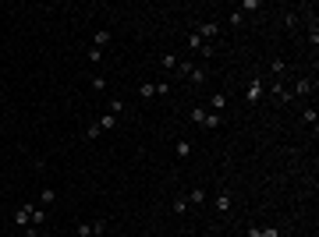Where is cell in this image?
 Returning <instances> with one entry per match:
<instances>
[{
    "mask_svg": "<svg viewBox=\"0 0 319 237\" xmlns=\"http://www.w3.org/2000/svg\"><path fill=\"white\" fill-rule=\"evenodd\" d=\"M99 131H103L99 124H89V128H85V142H92V138H99Z\"/></svg>",
    "mask_w": 319,
    "mask_h": 237,
    "instance_id": "cell-18",
    "label": "cell"
},
{
    "mask_svg": "<svg viewBox=\"0 0 319 237\" xmlns=\"http://www.w3.org/2000/svg\"><path fill=\"white\" fill-rule=\"evenodd\" d=\"M78 237H96V227L92 223H78Z\"/></svg>",
    "mask_w": 319,
    "mask_h": 237,
    "instance_id": "cell-20",
    "label": "cell"
},
{
    "mask_svg": "<svg viewBox=\"0 0 319 237\" xmlns=\"http://www.w3.org/2000/svg\"><path fill=\"white\" fill-rule=\"evenodd\" d=\"M14 223H18V227H29V223H32V205H21V209L14 213Z\"/></svg>",
    "mask_w": 319,
    "mask_h": 237,
    "instance_id": "cell-7",
    "label": "cell"
},
{
    "mask_svg": "<svg viewBox=\"0 0 319 237\" xmlns=\"http://www.w3.org/2000/svg\"><path fill=\"white\" fill-rule=\"evenodd\" d=\"M213 209H217V213H227V209H231V191H227V188H220V191H217Z\"/></svg>",
    "mask_w": 319,
    "mask_h": 237,
    "instance_id": "cell-5",
    "label": "cell"
},
{
    "mask_svg": "<svg viewBox=\"0 0 319 237\" xmlns=\"http://www.w3.org/2000/svg\"><path fill=\"white\" fill-rule=\"evenodd\" d=\"M252 237H280L273 227H266V230H252Z\"/></svg>",
    "mask_w": 319,
    "mask_h": 237,
    "instance_id": "cell-25",
    "label": "cell"
},
{
    "mask_svg": "<svg viewBox=\"0 0 319 237\" xmlns=\"http://www.w3.org/2000/svg\"><path fill=\"white\" fill-rule=\"evenodd\" d=\"M174 156H177V159H188V156H192V142H188V138H177V145H174Z\"/></svg>",
    "mask_w": 319,
    "mask_h": 237,
    "instance_id": "cell-8",
    "label": "cell"
},
{
    "mask_svg": "<svg viewBox=\"0 0 319 237\" xmlns=\"http://www.w3.org/2000/svg\"><path fill=\"white\" fill-rule=\"evenodd\" d=\"M107 43H110V28H99V32L92 36V46H96V50H103Z\"/></svg>",
    "mask_w": 319,
    "mask_h": 237,
    "instance_id": "cell-11",
    "label": "cell"
},
{
    "mask_svg": "<svg viewBox=\"0 0 319 237\" xmlns=\"http://www.w3.org/2000/svg\"><path fill=\"white\" fill-rule=\"evenodd\" d=\"M121 110H124V103H121V99H110V110H107V113H114V117H117Z\"/></svg>",
    "mask_w": 319,
    "mask_h": 237,
    "instance_id": "cell-24",
    "label": "cell"
},
{
    "mask_svg": "<svg viewBox=\"0 0 319 237\" xmlns=\"http://www.w3.org/2000/svg\"><path fill=\"white\" fill-rule=\"evenodd\" d=\"M139 96H142V99H149V96H156V85H142V88H139Z\"/></svg>",
    "mask_w": 319,
    "mask_h": 237,
    "instance_id": "cell-23",
    "label": "cell"
},
{
    "mask_svg": "<svg viewBox=\"0 0 319 237\" xmlns=\"http://www.w3.org/2000/svg\"><path fill=\"white\" fill-rule=\"evenodd\" d=\"M89 61H92V64H99V61H103V50H96V46H89Z\"/></svg>",
    "mask_w": 319,
    "mask_h": 237,
    "instance_id": "cell-22",
    "label": "cell"
},
{
    "mask_svg": "<svg viewBox=\"0 0 319 237\" xmlns=\"http://www.w3.org/2000/svg\"><path fill=\"white\" fill-rule=\"evenodd\" d=\"M181 78H188V81H195V85H202L206 81V71L199 68V64H192V61H177V68H174Z\"/></svg>",
    "mask_w": 319,
    "mask_h": 237,
    "instance_id": "cell-2",
    "label": "cell"
},
{
    "mask_svg": "<svg viewBox=\"0 0 319 237\" xmlns=\"http://www.w3.org/2000/svg\"><path fill=\"white\" fill-rule=\"evenodd\" d=\"M188 209H192V205H188V198H184V195H181V198H174V213H177V216H184Z\"/></svg>",
    "mask_w": 319,
    "mask_h": 237,
    "instance_id": "cell-15",
    "label": "cell"
},
{
    "mask_svg": "<svg viewBox=\"0 0 319 237\" xmlns=\"http://www.w3.org/2000/svg\"><path fill=\"white\" fill-rule=\"evenodd\" d=\"M195 36H199L202 43H209V39H217V36H220V21H202V25L195 28Z\"/></svg>",
    "mask_w": 319,
    "mask_h": 237,
    "instance_id": "cell-3",
    "label": "cell"
},
{
    "mask_svg": "<svg viewBox=\"0 0 319 237\" xmlns=\"http://www.w3.org/2000/svg\"><path fill=\"white\" fill-rule=\"evenodd\" d=\"M192 121L199 124V128H206V131H217L224 121H220V113H213V110H206V106H192Z\"/></svg>",
    "mask_w": 319,
    "mask_h": 237,
    "instance_id": "cell-1",
    "label": "cell"
},
{
    "mask_svg": "<svg viewBox=\"0 0 319 237\" xmlns=\"http://www.w3.org/2000/svg\"><path fill=\"white\" fill-rule=\"evenodd\" d=\"M270 71H273V75H284V61H280V57H277V61H273V64H270Z\"/></svg>",
    "mask_w": 319,
    "mask_h": 237,
    "instance_id": "cell-26",
    "label": "cell"
},
{
    "mask_svg": "<svg viewBox=\"0 0 319 237\" xmlns=\"http://www.w3.org/2000/svg\"><path fill=\"white\" fill-rule=\"evenodd\" d=\"M96 124H99L103 131H110V128H117V117H114V113H103V117H99Z\"/></svg>",
    "mask_w": 319,
    "mask_h": 237,
    "instance_id": "cell-14",
    "label": "cell"
},
{
    "mask_svg": "<svg viewBox=\"0 0 319 237\" xmlns=\"http://www.w3.org/2000/svg\"><path fill=\"white\" fill-rule=\"evenodd\" d=\"M312 88H316V78H298V81H295V92H291V96H309Z\"/></svg>",
    "mask_w": 319,
    "mask_h": 237,
    "instance_id": "cell-6",
    "label": "cell"
},
{
    "mask_svg": "<svg viewBox=\"0 0 319 237\" xmlns=\"http://www.w3.org/2000/svg\"><path fill=\"white\" fill-rule=\"evenodd\" d=\"M262 96H266V85H262V78H252V81H248V88H245V99H248V103H259Z\"/></svg>",
    "mask_w": 319,
    "mask_h": 237,
    "instance_id": "cell-4",
    "label": "cell"
},
{
    "mask_svg": "<svg viewBox=\"0 0 319 237\" xmlns=\"http://www.w3.org/2000/svg\"><path fill=\"white\" fill-rule=\"evenodd\" d=\"M54 202H57V191H54V188H43V191H39V205L46 209V205H54Z\"/></svg>",
    "mask_w": 319,
    "mask_h": 237,
    "instance_id": "cell-13",
    "label": "cell"
},
{
    "mask_svg": "<svg viewBox=\"0 0 319 237\" xmlns=\"http://www.w3.org/2000/svg\"><path fill=\"white\" fill-rule=\"evenodd\" d=\"M209 110L213 113H224L227 110V96H209Z\"/></svg>",
    "mask_w": 319,
    "mask_h": 237,
    "instance_id": "cell-12",
    "label": "cell"
},
{
    "mask_svg": "<svg viewBox=\"0 0 319 237\" xmlns=\"http://www.w3.org/2000/svg\"><path fill=\"white\" fill-rule=\"evenodd\" d=\"M43 223H46V209H43V205H32V223H29V227H36V230H39Z\"/></svg>",
    "mask_w": 319,
    "mask_h": 237,
    "instance_id": "cell-10",
    "label": "cell"
},
{
    "mask_svg": "<svg viewBox=\"0 0 319 237\" xmlns=\"http://www.w3.org/2000/svg\"><path fill=\"white\" fill-rule=\"evenodd\" d=\"M245 21V11H231V25H241Z\"/></svg>",
    "mask_w": 319,
    "mask_h": 237,
    "instance_id": "cell-27",
    "label": "cell"
},
{
    "mask_svg": "<svg viewBox=\"0 0 319 237\" xmlns=\"http://www.w3.org/2000/svg\"><path fill=\"white\" fill-rule=\"evenodd\" d=\"M188 50H195V53H199V50H202V39H199V36H195V32H192V36H188Z\"/></svg>",
    "mask_w": 319,
    "mask_h": 237,
    "instance_id": "cell-21",
    "label": "cell"
},
{
    "mask_svg": "<svg viewBox=\"0 0 319 237\" xmlns=\"http://www.w3.org/2000/svg\"><path fill=\"white\" fill-rule=\"evenodd\" d=\"M92 92H107V78L103 75H92Z\"/></svg>",
    "mask_w": 319,
    "mask_h": 237,
    "instance_id": "cell-17",
    "label": "cell"
},
{
    "mask_svg": "<svg viewBox=\"0 0 319 237\" xmlns=\"http://www.w3.org/2000/svg\"><path fill=\"white\" fill-rule=\"evenodd\" d=\"M302 117H305V124H312V128H316V106H305V113H302Z\"/></svg>",
    "mask_w": 319,
    "mask_h": 237,
    "instance_id": "cell-19",
    "label": "cell"
},
{
    "mask_svg": "<svg viewBox=\"0 0 319 237\" xmlns=\"http://www.w3.org/2000/svg\"><path fill=\"white\" fill-rule=\"evenodd\" d=\"M39 237H50V234H39Z\"/></svg>",
    "mask_w": 319,
    "mask_h": 237,
    "instance_id": "cell-28",
    "label": "cell"
},
{
    "mask_svg": "<svg viewBox=\"0 0 319 237\" xmlns=\"http://www.w3.org/2000/svg\"><path fill=\"white\" fill-rule=\"evenodd\" d=\"M184 198H188V205H206V191H202V188H192Z\"/></svg>",
    "mask_w": 319,
    "mask_h": 237,
    "instance_id": "cell-9",
    "label": "cell"
},
{
    "mask_svg": "<svg viewBox=\"0 0 319 237\" xmlns=\"http://www.w3.org/2000/svg\"><path fill=\"white\" fill-rule=\"evenodd\" d=\"M160 64H163L167 71H174V68H177V57H174V53H163V57H160Z\"/></svg>",
    "mask_w": 319,
    "mask_h": 237,
    "instance_id": "cell-16",
    "label": "cell"
}]
</instances>
